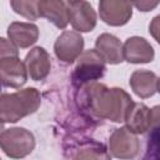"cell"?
<instances>
[{
	"label": "cell",
	"mask_w": 160,
	"mask_h": 160,
	"mask_svg": "<svg viewBox=\"0 0 160 160\" xmlns=\"http://www.w3.org/2000/svg\"><path fill=\"white\" fill-rule=\"evenodd\" d=\"M82 104L95 115L114 122H124L134 101L121 88H108L92 82L80 88Z\"/></svg>",
	"instance_id": "cell-1"
},
{
	"label": "cell",
	"mask_w": 160,
	"mask_h": 160,
	"mask_svg": "<svg viewBox=\"0 0 160 160\" xmlns=\"http://www.w3.org/2000/svg\"><path fill=\"white\" fill-rule=\"evenodd\" d=\"M0 144L2 152L10 159H24L35 149L34 134L20 126L4 129L0 135Z\"/></svg>",
	"instance_id": "cell-3"
},
{
	"label": "cell",
	"mask_w": 160,
	"mask_h": 160,
	"mask_svg": "<svg viewBox=\"0 0 160 160\" xmlns=\"http://www.w3.org/2000/svg\"><path fill=\"white\" fill-rule=\"evenodd\" d=\"M140 150L138 135L130 131L126 126L118 128L109 138V152L119 160H131Z\"/></svg>",
	"instance_id": "cell-5"
},
{
	"label": "cell",
	"mask_w": 160,
	"mask_h": 160,
	"mask_svg": "<svg viewBox=\"0 0 160 160\" xmlns=\"http://www.w3.org/2000/svg\"><path fill=\"white\" fill-rule=\"evenodd\" d=\"M125 124L126 128L134 134H145L146 131L151 130V109L145 104L134 102L126 116Z\"/></svg>",
	"instance_id": "cell-16"
},
{
	"label": "cell",
	"mask_w": 160,
	"mask_h": 160,
	"mask_svg": "<svg viewBox=\"0 0 160 160\" xmlns=\"http://www.w3.org/2000/svg\"><path fill=\"white\" fill-rule=\"evenodd\" d=\"M54 52L60 61L71 64L84 52V38L75 30H65L58 36Z\"/></svg>",
	"instance_id": "cell-6"
},
{
	"label": "cell",
	"mask_w": 160,
	"mask_h": 160,
	"mask_svg": "<svg viewBox=\"0 0 160 160\" xmlns=\"http://www.w3.org/2000/svg\"><path fill=\"white\" fill-rule=\"evenodd\" d=\"M25 65L30 79L34 81H40L49 75L51 69V59L49 52L42 46H35L26 54Z\"/></svg>",
	"instance_id": "cell-11"
},
{
	"label": "cell",
	"mask_w": 160,
	"mask_h": 160,
	"mask_svg": "<svg viewBox=\"0 0 160 160\" xmlns=\"http://www.w3.org/2000/svg\"><path fill=\"white\" fill-rule=\"evenodd\" d=\"M149 32L154 40L160 45V14L154 16L149 24Z\"/></svg>",
	"instance_id": "cell-21"
},
{
	"label": "cell",
	"mask_w": 160,
	"mask_h": 160,
	"mask_svg": "<svg viewBox=\"0 0 160 160\" xmlns=\"http://www.w3.org/2000/svg\"><path fill=\"white\" fill-rule=\"evenodd\" d=\"M70 15V24L78 32L92 31L96 26L98 16L92 5L88 1H66Z\"/></svg>",
	"instance_id": "cell-8"
},
{
	"label": "cell",
	"mask_w": 160,
	"mask_h": 160,
	"mask_svg": "<svg viewBox=\"0 0 160 160\" xmlns=\"http://www.w3.org/2000/svg\"><path fill=\"white\" fill-rule=\"evenodd\" d=\"M19 48L9 39H0V58H10L19 55Z\"/></svg>",
	"instance_id": "cell-20"
},
{
	"label": "cell",
	"mask_w": 160,
	"mask_h": 160,
	"mask_svg": "<svg viewBox=\"0 0 160 160\" xmlns=\"http://www.w3.org/2000/svg\"><path fill=\"white\" fill-rule=\"evenodd\" d=\"M10 6L18 15L28 20H38L39 18H41L39 12L38 0H11Z\"/></svg>",
	"instance_id": "cell-17"
},
{
	"label": "cell",
	"mask_w": 160,
	"mask_h": 160,
	"mask_svg": "<svg viewBox=\"0 0 160 160\" xmlns=\"http://www.w3.org/2000/svg\"><path fill=\"white\" fill-rule=\"evenodd\" d=\"M129 84L135 95L140 99H148L156 92L158 76L150 70H135L130 76Z\"/></svg>",
	"instance_id": "cell-15"
},
{
	"label": "cell",
	"mask_w": 160,
	"mask_h": 160,
	"mask_svg": "<svg viewBox=\"0 0 160 160\" xmlns=\"http://www.w3.org/2000/svg\"><path fill=\"white\" fill-rule=\"evenodd\" d=\"M72 160H111V156L102 145H90L80 149Z\"/></svg>",
	"instance_id": "cell-18"
},
{
	"label": "cell",
	"mask_w": 160,
	"mask_h": 160,
	"mask_svg": "<svg viewBox=\"0 0 160 160\" xmlns=\"http://www.w3.org/2000/svg\"><path fill=\"white\" fill-rule=\"evenodd\" d=\"M100 19L110 26H122L132 16V2L124 0H101L99 2Z\"/></svg>",
	"instance_id": "cell-7"
},
{
	"label": "cell",
	"mask_w": 160,
	"mask_h": 160,
	"mask_svg": "<svg viewBox=\"0 0 160 160\" xmlns=\"http://www.w3.org/2000/svg\"><path fill=\"white\" fill-rule=\"evenodd\" d=\"M144 160H160V129H152Z\"/></svg>",
	"instance_id": "cell-19"
},
{
	"label": "cell",
	"mask_w": 160,
	"mask_h": 160,
	"mask_svg": "<svg viewBox=\"0 0 160 160\" xmlns=\"http://www.w3.org/2000/svg\"><path fill=\"white\" fill-rule=\"evenodd\" d=\"M160 129V105L151 109V130Z\"/></svg>",
	"instance_id": "cell-23"
},
{
	"label": "cell",
	"mask_w": 160,
	"mask_h": 160,
	"mask_svg": "<svg viewBox=\"0 0 160 160\" xmlns=\"http://www.w3.org/2000/svg\"><path fill=\"white\" fill-rule=\"evenodd\" d=\"M95 50L110 65H118L124 61V44L112 34L104 32L99 35L95 41Z\"/></svg>",
	"instance_id": "cell-12"
},
{
	"label": "cell",
	"mask_w": 160,
	"mask_h": 160,
	"mask_svg": "<svg viewBox=\"0 0 160 160\" xmlns=\"http://www.w3.org/2000/svg\"><path fill=\"white\" fill-rule=\"evenodd\" d=\"M39 12L41 18L54 24L59 29H65L70 22L69 8L66 1L61 0H40Z\"/></svg>",
	"instance_id": "cell-14"
},
{
	"label": "cell",
	"mask_w": 160,
	"mask_h": 160,
	"mask_svg": "<svg viewBox=\"0 0 160 160\" xmlns=\"http://www.w3.org/2000/svg\"><path fill=\"white\" fill-rule=\"evenodd\" d=\"M156 91L160 92V78H158V85H156Z\"/></svg>",
	"instance_id": "cell-24"
},
{
	"label": "cell",
	"mask_w": 160,
	"mask_h": 160,
	"mask_svg": "<svg viewBox=\"0 0 160 160\" xmlns=\"http://www.w3.org/2000/svg\"><path fill=\"white\" fill-rule=\"evenodd\" d=\"M155 58L152 45L141 36H130L124 42V60L130 64H148Z\"/></svg>",
	"instance_id": "cell-10"
},
{
	"label": "cell",
	"mask_w": 160,
	"mask_h": 160,
	"mask_svg": "<svg viewBox=\"0 0 160 160\" xmlns=\"http://www.w3.org/2000/svg\"><path fill=\"white\" fill-rule=\"evenodd\" d=\"M8 38L19 49L32 46L39 39V28L32 22L14 21L8 26Z\"/></svg>",
	"instance_id": "cell-13"
},
{
	"label": "cell",
	"mask_w": 160,
	"mask_h": 160,
	"mask_svg": "<svg viewBox=\"0 0 160 160\" xmlns=\"http://www.w3.org/2000/svg\"><path fill=\"white\" fill-rule=\"evenodd\" d=\"M160 4V1H135L132 2V6H135L139 11H142V12H148V11H151L152 9H155L158 5Z\"/></svg>",
	"instance_id": "cell-22"
},
{
	"label": "cell",
	"mask_w": 160,
	"mask_h": 160,
	"mask_svg": "<svg viewBox=\"0 0 160 160\" xmlns=\"http://www.w3.org/2000/svg\"><path fill=\"white\" fill-rule=\"evenodd\" d=\"M41 104V95L35 88H25L15 92H4L0 98L1 122H18L34 114Z\"/></svg>",
	"instance_id": "cell-2"
},
{
	"label": "cell",
	"mask_w": 160,
	"mask_h": 160,
	"mask_svg": "<svg viewBox=\"0 0 160 160\" xmlns=\"http://www.w3.org/2000/svg\"><path fill=\"white\" fill-rule=\"evenodd\" d=\"M0 78L5 88L20 89L29 78L25 61H21L19 56L0 58Z\"/></svg>",
	"instance_id": "cell-9"
},
{
	"label": "cell",
	"mask_w": 160,
	"mask_h": 160,
	"mask_svg": "<svg viewBox=\"0 0 160 160\" xmlns=\"http://www.w3.org/2000/svg\"><path fill=\"white\" fill-rule=\"evenodd\" d=\"M105 70L106 66L101 55L95 49L85 50L76 60L71 79L74 85L82 88L102 78Z\"/></svg>",
	"instance_id": "cell-4"
}]
</instances>
